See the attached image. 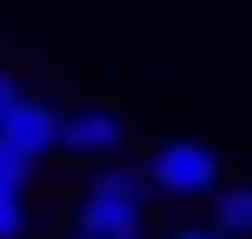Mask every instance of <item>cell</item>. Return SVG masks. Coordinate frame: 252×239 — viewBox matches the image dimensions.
<instances>
[{"label": "cell", "mask_w": 252, "mask_h": 239, "mask_svg": "<svg viewBox=\"0 0 252 239\" xmlns=\"http://www.w3.org/2000/svg\"><path fill=\"white\" fill-rule=\"evenodd\" d=\"M0 239H27V193L0 186Z\"/></svg>", "instance_id": "6"}, {"label": "cell", "mask_w": 252, "mask_h": 239, "mask_svg": "<svg viewBox=\"0 0 252 239\" xmlns=\"http://www.w3.org/2000/svg\"><path fill=\"white\" fill-rule=\"evenodd\" d=\"M213 226L226 239H252V186H213Z\"/></svg>", "instance_id": "5"}, {"label": "cell", "mask_w": 252, "mask_h": 239, "mask_svg": "<svg viewBox=\"0 0 252 239\" xmlns=\"http://www.w3.org/2000/svg\"><path fill=\"white\" fill-rule=\"evenodd\" d=\"M60 133H66V113L53 100H40V93H20V106L0 120V139H7L13 153H27L33 166L47 160V153H60Z\"/></svg>", "instance_id": "3"}, {"label": "cell", "mask_w": 252, "mask_h": 239, "mask_svg": "<svg viewBox=\"0 0 252 239\" xmlns=\"http://www.w3.org/2000/svg\"><path fill=\"white\" fill-rule=\"evenodd\" d=\"M60 239H93V233H80V226H66V233H60Z\"/></svg>", "instance_id": "9"}, {"label": "cell", "mask_w": 252, "mask_h": 239, "mask_svg": "<svg viewBox=\"0 0 252 239\" xmlns=\"http://www.w3.org/2000/svg\"><path fill=\"white\" fill-rule=\"evenodd\" d=\"M60 146H66V153H87V160H113V153L126 146V120H120V106H106V100H80V106H66V133H60Z\"/></svg>", "instance_id": "4"}, {"label": "cell", "mask_w": 252, "mask_h": 239, "mask_svg": "<svg viewBox=\"0 0 252 239\" xmlns=\"http://www.w3.org/2000/svg\"><path fill=\"white\" fill-rule=\"evenodd\" d=\"M139 179L153 193H166V200H199V193H213L226 179V160L206 139H159L146 153V166H139Z\"/></svg>", "instance_id": "2"}, {"label": "cell", "mask_w": 252, "mask_h": 239, "mask_svg": "<svg viewBox=\"0 0 252 239\" xmlns=\"http://www.w3.org/2000/svg\"><path fill=\"white\" fill-rule=\"evenodd\" d=\"M73 226L93 239H146V179L126 173V166H100L80 186Z\"/></svg>", "instance_id": "1"}, {"label": "cell", "mask_w": 252, "mask_h": 239, "mask_svg": "<svg viewBox=\"0 0 252 239\" xmlns=\"http://www.w3.org/2000/svg\"><path fill=\"white\" fill-rule=\"evenodd\" d=\"M20 93H27V87H20V80H13V73H7V67H0V120H7V113H13V106H20Z\"/></svg>", "instance_id": "8"}, {"label": "cell", "mask_w": 252, "mask_h": 239, "mask_svg": "<svg viewBox=\"0 0 252 239\" xmlns=\"http://www.w3.org/2000/svg\"><path fill=\"white\" fill-rule=\"evenodd\" d=\"M166 239H226V233H219L213 219H186V226H173Z\"/></svg>", "instance_id": "7"}]
</instances>
